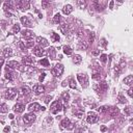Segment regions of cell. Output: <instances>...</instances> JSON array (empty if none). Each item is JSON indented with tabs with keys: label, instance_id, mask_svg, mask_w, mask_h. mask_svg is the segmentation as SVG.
Wrapping results in <instances>:
<instances>
[{
	"label": "cell",
	"instance_id": "cell-41",
	"mask_svg": "<svg viewBox=\"0 0 133 133\" xmlns=\"http://www.w3.org/2000/svg\"><path fill=\"white\" fill-rule=\"evenodd\" d=\"M0 110H1V112H7L8 109H7V106H6L5 104H3L0 106Z\"/></svg>",
	"mask_w": 133,
	"mask_h": 133
},
{
	"label": "cell",
	"instance_id": "cell-18",
	"mask_svg": "<svg viewBox=\"0 0 133 133\" xmlns=\"http://www.w3.org/2000/svg\"><path fill=\"white\" fill-rule=\"evenodd\" d=\"M21 23H22L25 27H31V26H32V25H31V22L28 19V17H25V16L21 18Z\"/></svg>",
	"mask_w": 133,
	"mask_h": 133
},
{
	"label": "cell",
	"instance_id": "cell-58",
	"mask_svg": "<svg viewBox=\"0 0 133 133\" xmlns=\"http://www.w3.org/2000/svg\"><path fill=\"white\" fill-rule=\"evenodd\" d=\"M98 54H99V50H96L93 52V55H98Z\"/></svg>",
	"mask_w": 133,
	"mask_h": 133
},
{
	"label": "cell",
	"instance_id": "cell-2",
	"mask_svg": "<svg viewBox=\"0 0 133 133\" xmlns=\"http://www.w3.org/2000/svg\"><path fill=\"white\" fill-rule=\"evenodd\" d=\"M61 109H62V105L59 101H54L51 104V112L53 114H57Z\"/></svg>",
	"mask_w": 133,
	"mask_h": 133
},
{
	"label": "cell",
	"instance_id": "cell-12",
	"mask_svg": "<svg viewBox=\"0 0 133 133\" xmlns=\"http://www.w3.org/2000/svg\"><path fill=\"white\" fill-rule=\"evenodd\" d=\"M94 89H95L96 90L99 89V92H100V90H101V92H105V90L108 89V84H107L106 82H101V83H99V84H98V86H97V85L94 86Z\"/></svg>",
	"mask_w": 133,
	"mask_h": 133
},
{
	"label": "cell",
	"instance_id": "cell-4",
	"mask_svg": "<svg viewBox=\"0 0 133 133\" xmlns=\"http://www.w3.org/2000/svg\"><path fill=\"white\" fill-rule=\"evenodd\" d=\"M17 96V90L15 89H6L5 90V93H4V97L6 98L7 100H12L14 99Z\"/></svg>",
	"mask_w": 133,
	"mask_h": 133
},
{
	"label": "cell",
	"instance_id": "cell-16",
	"mask_svg": "<svg viewBox=\"0 0 133 133\" xmlns=\"http://www.w3.org/2000/svg\"><path fill=\"white\" fill-rule=\"evenodd\" d=\"M14 110H15L17 113H21V112H23V111L25 110V106H24L23 104H21V103H17L15 106H14Z\"/></svg>",
	"mask_w": 133,
	"mask_h": 133
},
{
	"label": "cell",
	"instance_id": "cell-39",
	"mask_svg": "<svg viewBox=\"0 0 133 133\" xmlns=\"http://www.w3.org/2000/svg\"><path fill=\"white\" fill-rule=\"evenodd\" d=\"M69 85H70V87H71V89H76V82H75V80L74 79H71L70 80V83H69Z\"/></svg>",
	"mask_w": 133,
	"mask_h": 133
},
{
	"label": "cell",
	"instance_id": "cell-9",
	"mask_svg": "<svg viewBox=\"0 0 133 133\" xmlns=\"http://www.w3.org/2000/svg\"><path fill=\"white\" fill-rule=\"evenodd\" d=\"M22 64L25 66H32L34 65V59L31 56H24L22 58Z\"/></svg>",
	"mask_w": 133,
	"mask_h": 133
},
{
	"label": "cell",
	"instance_id": "cell-22",
	"mask_svg": "<svg viewBox=\"0 0 133 133\" xmlns=\"http://www.w3.org/2000/svg\"><path fill=\"white\" fill-rule=\"evenodd\" d=\"M105 4V2H101V1H94V6L97 10H102L103 9V5Z\"/></svg>",
	"mask_w": 133,
	"mask_h": 133
},
{
	"label": "cell",
	"instance_id": "cell-51",
	"mask_svg": "<svg viewBox=\"0 0 133 133\" xmlns=\"http://www.w3.org/2000/svg\"><path fill=\"white\" fill-rule=\"evenodd\" d=\"M76 115H77L78 118H82L83 112H82V111H78V112H76Z\"/></svg>",
	"mask_w": 133,
	"mask_h": 133
},
{
	"label": "cell",
	"instance_id": "cell-14",
	"mask_svg": "<svg viewBox=\"0 0 133 133\" xmlns=\"http://www.w3.org/2000/svg\"><path fill=\"white\" fill-rule=\"evenodd\" d=\"M33 54L36 55V56H38V57H41L42 55H44L45 54V51L43 50V48L42 47H34L33 48Z\"/></svg>",
	"mask_w": 133,
	"mask_h": 133
},
{
	"label": "cell",
	"instance_id": "cell-42",
	"mask_svg": "<svg viewBox=\"0 0 133 133\" xmlns=\"http://www.w3.org/2000/svg\"><path fill=\"white\" fill-rule=\"evenodd\" d=\"M52 41L53 42H58L59 41V36L57 33H53L52 34Z\"/></svg>",
	"mask_w": 133,
	"mask_h": 133
},
{
	"label": "cell",
	"instance_id": "cell-52",
	"mask_svg": "<svg viewBox=\"0 0 133 133\" xmlns=\"http://www.w3.org/2000/svg\"><path fill=\"white\" fill-rule=\"evenodd\" d=\"M3 64H4V58L0 57V69H1V66H3Z\"/></svg>",
	"mask_w": 133,
	"mask_h": 133
},
{
	"label": "cell",
	"instance_id": "cell-35",
	"mask_svg": "<svg viewBox=\"0 0 133 133\" xmlns=\"http://www.w3.org/2000/svg\"><path fill=\"white\" fill-rule=\"evenodd\" d=\"M118 102L122 103V104L127 103V100H126V98H125L123 95H118Z\"/></svg>",
	"mask_w": 133,
	"mask_h": 133
},
{
	"label": "cell",
	"instance_id": "cell-27",
	"mask_svg": "<svg viewBox=\"0 0 133 133\" xmlns=\"http://www.w3.org/2000/svg\"><path fill=\"white\" fill-rule=\"evenodd\" d=\"M87 47H89V44H87L86 42L82 41V42H80L79 43V48L81 49V50H86Z\"/></svg>",
	"mask_w": 133,
	"mask_h": 133
},
{
	"label": "cell",
	"instance_id": "cell-11",
	"mask_svg": "<svg viewBox=\"0 0 133 133\" xmlns=\"http://www.w3.org/2000/svg\"><path fill=\"white\" fill-rule=\"evenodd\" d=\"M22 37H25V38H28V40H31L32 37H34V33H33L31 30L24 29V30L22 31Z\"/></svg>",
	"mask_w": 133,
	"mask_h": 133
},
{
	"label": "cell",
	"instance_id": "cell-25",
	"mask_svg": "<svg viewBox=\"0 0 133 133\" xmlns=\"http://www.w3.org/2000/svg\"><path fill=\"white\" fill-rule=\"evenodd\" d=\"M124 83H125V84H127V85H131L132 83H133V76L132 75L127 76L124 79Z\"/></svg>",
	"mask_w": 133,
	"mask_h": 133
},
{
	"label": "cell",
	"instance_id": "cell-7",
	"mask_svg": "<svg viewBox=\"0 0 133 133\" xmlns=\"http://www.w3.org/2000/svg\"><path fill=\"white\" fill-rule=\"evenodd\" d=\"M86 121H87V123H89V124H94V123H96V122L98 121V117H97V114L95 112H89L87 113V118H86Z\"/></svg>",
	"mask_w": 133,
	"mask_h": 133
},
{
	"label": "cell",
	"instance_id": "cell-6",
	"mask_svg": "<svg viewBox=\"0 0 133 133\" xmlns=\"http://www.w3.org/2000/svg\"><path fill=\"white\" fill-rule=\"evenodd\" d=\"M7 69H19L20 71H24V69H22L21 66H20V64L18 61H16V60H12V61H8L7 62Z\"/></svg>",
	"mask_w": 133,
	"mask_h": 133
},
{
	"label": "cell",
	"instance_id": "cell-8",
	"mask_svg": "<svg viewBox=\"0 0 133 133\" xmlns=\"http://www.w3.org/2000/svg\"><path fill=\"white\" fill-rule=\"evenodd\" d=\"M29 5H30V2L27 1V0H22V1L17 2V6H19V7L22 8L23 10L28 9L29 8Z\"/></svg>",
	"mask_w": 133,
	"mask_h": 133
},
{
	"label": "cell",
	"instance_id": "cell-20",
	"mask_svg": "<svg viewBox=\"0 0 133 133\" xmlns=\"http://www.w3.org/2000/svg\"><path fill=\"white\" fill-rule=\"evenodd\" d=\"M107 111H109V113H110V115L112 118H115L117 117V115L118 114V112H120V111H118V109L117 107H111V108H108V110Z\"/></svg>",
	"mask_w": 133,
	"mask_h": 133
},
{
	"label": "cell",
	"instance_id": "cell-45",
	"mask_svg": "<svg viewBox=\"0 0 133 133\" xmlns=\"http://www.w3.org/2000/svg\"><path fill=\"white\" fill-rule=\"evenodd\" d=\"M48 4H50V2L49 1H42V6H43L44 8H46L48 6Z\"/></svg>",
	"mask_w": 133,
	"mask_h": 133
},
{
	"label": "cell",
	"instance_id": "cell-59",
	"mask_svg": "<svg viewBox=\"0 0 133 133\" xmlns=\"http://www.w3.org/2000/svg\"><path fill=\"white\" fill-rule=\"evenodd\" d=\"M8 117H9V118H10V120H13V118H15V117H14V114H9V115H8Z\"/></svg>",
	"mask_w": 133,
	"mask_h": 133
},
{
	"label": "cell",
	"instance_id": "cell-47",
	"mask_svg": "<svg viewBox=\"0 0 133 133\" xmlns=\"http://www.w3.org/2000/svg\"><path fill=\"white\" fill-rule=\"evenodd\" d=\"M114 71H115V73H117V74L118 75V74L121 73V68H120L118 66H115V69H114Z\"/></svg>",
	"mask_w": 133,
	"mask_h": 133
},
{
	"label": "cell",
	"instance_id": "cell-56",
	"mask_svg": "<svg viewBox=\"0 0 133 133\" xmlns=\"http://www.w3.org/2000/svg\"><path fill=\"white\" fill-rule=\"evenodd\" d=\"M106 130H107V128L105 127V126H102V127H101V131H102V132H105Z\"/></svg>",
	"mask_w": 133,
	"mask_h": 133
},
{
	"label": "cell",
	"instance_id": "cell-19",
	"mask_svg": "<svg viewBox=\"0 0 133 133\" xmlns=\"http://www.w3.org/2000/svg\"><path fill=\"white\" fill-rule=\"evenodd\" d=\"M73 12V6L71 4H66L64 6V8H62V13L65 14V15H70Z\"/></svg>",
	"mask_w": 133,
	"mask_h": 133
},
{
	"label": "cell",
	"instance_id": "cell-21",
	"mask_svg": "<svg viewBox=\"0 0 133 133\" xmlns=\"http://www.w3.org/2000/svg\"><path fill=\"white\" fill-rule=\"evenodd\" d=\"M29 94H30V89L29 87H27V86H23L20 90L21 96H27V95H29Z\"/></svg>",
	"mask_w": 133,
	"mask_h": 133
},
{
	"label": "cell",
	"instance_id": "cell-46",
	"mask_svg": "<svg viewBox=\"0 0 133 133\" xmlns=\"http://www.w3.org/2000/svg\"><path fill=\"white\" fill-rule=\"evenodd\" d=\"M94 38H95V33H90L89 34V42H90V43H93V42H94Z\"/></svg>",
	"mask_w": 133,
	"mask_h": 133
},
{
	"label": "cell",
	"instance_id": "cell-5",
	"mask_svg": "<svg viewBox=\"0 0 133 133\" xmlns=\"http://www.w3.org/2000/svg\"><path fill=\"white\" fill-rule=\"evenodd\" d=\"M60 125H61L62 128H66V129H69V130H72V129L74 128V124H72L71 121H70L69 118H65L64 120L61 121Z\"/></svg>",
	"mask_w": 133,
	"mask_h": 133
},
{
	"label": "cell",
	"instance_id": "cell-61",
	"mask_svg": "<svg viewBox=\"0 0 133 133\" xmlns=\"http://www.w3.org/2000/svg\"><path fill=\"white\" fill-rule=\"evenodd\" d=\"M0 112H1V110H0Z\"/></svg>",
	"mask_w": 133,
	"mask_h": 133
},
{
	"label": "cell",
	"instance_id": "cell-54",
	"mask_svg": "<svg viewBox=\"0 0 133 133\" xmlns=\"http://www.w3.org/2000/svg\"><path fill=\"white\" fill-rule=\"evenodd\" d=\"M9 131H10V128L8 127V126H6V127L4 128V132H5V133H7V132H9Z\"/></svg>",
	"mask_w": 133,
	"mask_h": 133
},
{
	"label": "cell",
	"instance_id": "cell-13",
	"mask_svg": "<svg viewBox=\"0 0 133 133\" xmlns=\"http://www.w3.org/2000/svg\"><path fill=\"white\" fill-rule=\"evenodd\" d=\"M77 78H78L79 80V82L81 83V84L83 85H86L87 84V82H89V80H87V76L85 74H78L77 75Z\"/></svg>",
	"mask_w": 133,
	"mask_h": 133
},
{
	"label": "cell",
	"instance_id": "cell-34",
	"mask_svg": "<svg viewBox=\"0 0 133 133\" xmlns=\"http://www.w3.org/2000/svg\"><path fill=\"white\" fill-rule=\"evenodd\" d=\"M77 4H78L79 8H85V6H86V3H85V1H83V0H78Z\"/></svg>",
	"mask_w": 133,
	"mask_h": 133
},
{
	"label": "cell",
	"instance_id": "cell-40",
	"mask_svg": "<svg viewBox=\"0 0 133 133\" xmlns=\"http://www.w3.org/2000/svg\"><path fill=\"white\" fill-rule=\"evenodd\" d=\"M107 110H108L107 106H101V107L98 108V111H99V112H106Z\"/></svg>",
	"mask_w": 133,
	"mask_h": 133
},
{
	"label": "cell",
	"instance_id": "cell-48",
	"mask_svg": "<svg viewBox=\"0 0 133 133\" xmlns=\"http://www.w3.org/2000/svg\"><path fill=\"white\" fill-rule=\"evenodd\" d=\"M101 44H102L103 47H106L107 46V43H106V41H105V38H102V40H101Z\"/></svg>",
	"mask_w": 133,
	"mask_h": 133
},
{
	"label": "cell",
	"instance_id": "cell-30",
	"mask_svg": "<svg viewBox=\"0 0 133 133\" xmlns=\"http://www.w3.org/2000/svg\"><path fill=\"white\" fill-rule=\"evenodd\" d=\"M48 54L50 55V57L52 59H55V56H56V55H55V49L54 48H50V49H49V51H48Z\"/></svg>",
	"mask_w": 133,
	"mask_h": 133
},
{
	"label": "cell",
	"instance_id": "cell-10",
	"mask_svg": "<svg viewBox=\"0 0 133 133\" xmlns=\"http://www.w3.org/2000/svg\"><path fill=\"white\" fill-rule=\"evenodd\" d=\"M45 92V86H43L42 84H37L33 86V93L36 95H41Z\"/></svg>",
	"mask_w": 133,
	"mask_h": 133
},
{
	"label": "cell",
	"instance_id": "cell-31",
	"mask_svg": "<svg viewBox=\"0 0 133 133\" xmlns=\"http://www.w3.org/2000/svg\"><path fill=\"white\" fill-rule=\"evenodd\" d=\"M72 49H71V47H69V46H65L64 47V53L65 54H66V55H71L72 54Z\"/></svg>",
	"mask_w": 133,
	"mask_h": 133
},
{
	"label": "cell",
	"instance_id": "cell-60",
	"mask_svg": "<svg viewBox=\"0 0 133 133\" xmlns=\"http://www.w3.org/2000/svg\"><path fill=\"white\" fill-rule=\"evenodd\" d=\"M47 121H48V122H50V123H52V118H47Z\"/></svg>",
	"mask_w": 133,
	"mask_h": 133
},
{
	"label": "cell",
	"instance_id": "cell-17",
	"mask_svg": "<svg viewBox=\"0 0 133 133\" xmlns=\"http://www.w3.org/2000/svg\"><path fill=\"white\" fill-rule=\"evenodd\" d=\"M42 106L38 103H31L29 106H28V110L29 111H38L41 110Z\"/></svg>",
	"mask_w": 133,
	"mask_h": 133
},
{
	"label": "cell",
	"instance_id": "cell-26",
	"mask_svg": "<svg viewBox=\"0 0 133 133\" xmlns=\"http://www.w3.org/2000/svg\"><path fill=\"white\" fill-rule=\"evenodd\" d=\"M22 44L24 45V47H25V48L33 47V42L30 41V40H28V41H24V42H22Z\"/></svg>",
	"mask_w": 133,
	"mask_h": 133
},
{
	"label": "cell",
	"instance_id": "cell-29",
	"mask_svg": "<svg viewBox=\"0 0 133 133\" xmlns=\"http://www.w3.org/2000/svg\"><path fill=\"white\" fill-rule=\"evenodd\" d=\"M73 61H74V64L78 65V64H80V62L82 61V58H81L80 55H75V56L73 57Z\"/></svg>",
	"mask_w": 133,
	"mask_h": 133
},
{
	"label": "cell",
	"instance_id": "cell-3",
	"mask_svg": "<svg viewBox=\"0 0 133 133\" xmlns=\"http://www.w3.org/2000/svg\"><path fill=\"white\" fill-rule=\"evenodd\" d=\"M36 118H37L36 114H34L33 112H30V113H27V114H25L23 117V122L25 124H27V125H30V124H32L33 122L36 121Z\"/></svg>",
	"mask_w": 133,
	"mask_h": 133
},
{
	"label": "cell",
	"instance_id": "cell-43",
	"mask_svg": "<svg viewBox=\"0 0 133 133\" xmlns=\"http://www.w3.org/2000/svg\"><path fill=\"white\" fill-rule=\"evenodd\" d=\"M100 77H101V75H100V73H98V72H95L92 75V78L93 79H100Z\"/></svg>",
	"mask_w": 133,
	"mask_h": 133
},
{
	"label": "cell",
	"instance_id": "cell-50",
	"mask_svg": "<svg viewBox=\"0 0 133 133\" xmlns=\"http://www.w3.org/2000/svg\"><path fill=\"white\" fill-rule=\"evenodd\" d=\"M133 89H132V87H131V89H128V95H129V97H132V95H133Z\"/></svg>",
	"mask_w": 133,
	"mask_h": 133
},
{
	"label": "cell",
	"instance_id": "cell-38",
	"mask_svg": "<svg viewBox=\"0 0 133 133\" xmlns=\"http://www.w3.org/2000/svg\"><path fill=\"white\" fill-rule=\"evenodd\" d=\"M124 112H125V114H127V115H131V112H132V107H131V106L126 107V108H125V110H124Z\"/></svg>",
	"mask_w": 133,
	"mask_h": 133
},
{
	"label": "cell",
	"instance_id": "cell-55",
	"mask_svg": "<svg viewBox=\"0 0 133 133\" xmlns=\"http://www.w3.org/2000/svg\"><path fill=\"white\" fill-rule=\"evenodd\" d=\"M83 34V30L82 29H80V30H78V37H81Z\"/></svg>",
	"mask_w": 133,
	"mask_h": 133
},
{
	"label": "cell",
	"instance_id": "cell-28",
	"mask_svg": "<svg viewBox=\"0 0 133 133\" xmlns=\"http://www.w3.org/2000/svg\"><path fill=\"white\" fill-rule=\"evenodd\" d=\"M40 64L42 65V66H49L50 62H49L48 58H42L41 60H40Z\"/></svg>",
	"mask_w": 133,
	"mask_h": 133
},
{
	"label": "cell",
	"instance_id": "cell-49",
	"mask_svg": "<svg viewBox=\"0 0 133 133\" xmlns=\"http://www.w3.org/2000/svg\"><path fill=\"white\" fill-rule=\"evenodd\" d=\"M45 76H46V74H45V73L41 74V76H40V78H38V80H40V81H43V80L45 79Z\"/></svg>",
	"mask_w": 133,
	"mask_h": 133
},
{
	"label": "cell",
	"instance_id": "cell-37",
	"mask_svg": "<svg viewBox=\"0 0 133 133\" xmlns=\"http://www.w3.org/2000/svg\"><path fill=\"white\" fill-rule=\"evenodd\" d=\"M53 22L55 24H58L59 22H60V15L59 14H56V15L54 16V18H53Z\"/></svg>",
	"mask_w": 133,
	"mask_h": 133
},
{
	"label": "cell",
	"instance_id": "cell-1",
	"mask_svg": "<svg viewBox=\"0 0 133 133\" xmlns=\"http://www.w3.org/2000/svg\"><path fill=\"white\" fill-rule=\"evenodd\" d=\"M64 70H65L64 66L60 65V64H57L53 69H52L51 73H52V75H54L55 77H60L62 75V73H64Z\"/></svg>",
	"mask_w": 133,
	"mask_h": 133
},
{
	"label": "cell",
	"instance_id": "cell-53",
	"mask_svg": "<svg viewBox=\"0 0 133 133\" xmlns=\"http://www.w3.org/2000/svg\"><path fill=\"white\" fill-rule=\"evenodd\" d=\"M51 99H52V97H51V96H50V97H47L46 99H45V103H49V101H50Z\"/></svg>",
	"mask_w": 133,
	"mask_h": 133
},
{
	"label": "cell",
	"instance_id": "cell-23",
	"mask_svg": "<svg viewBox=\"0 0 133 133\" xmlns=\"http://www.w3.org/2000/svg\"><path fill=\"white\" fill-rule=\"evenodd\" d=\"M59 29H60V31L64 34H68V32H69V28H68V25H66V23H62V24H60V26H59Z\"/></svg>",
	"mask_w": 133,
	"mask_h": 133
},
{
	"label": "cell",
	"instance_id": "cell-15",
	"mask_svg": "<svg viewBox=\"0 0 133 133\" xmlns=\"http://www.w3.org/2000/svg\"><path fill=\"white\" fill-rule=\"evenodd\" d=\"M37 42L38 43V45H40V47H46V46H49V43L48 41L46 40L45 37H37Z\"/></svg>",
	"mask_w": 133,
	"mask_h": 133
},
{
	"label": "cell",
	"instance_id": "cell-24",
	"mask_svg": "<svg viewBox=\"0 0 133 133\" xmlns=\"http://www.w3.org/2000/svg\"><path fill=\"white\" fill-rule=\"evenodd\" d=\"M3 55H4V57H10L13 55V50L10 48H4V50H3Z\"/></svg>",
	"mask_w": 133,
	"mask_h": 133
},
{
	"label": "cell",
	"instance_id": "cell-44",
	"mask_svg": "<svg viewBox=\"0 0 133 133\" xmlns=\"http://www.w3.org/2000/svg\"><path fill=\"white\" fill-rule=\"evenodd\" d=\"M100 59H101V61L105 64V62H106V60H107V55H106V54H102V55H101V57H100Z\"/></svg>",
	"mask_w": 133,
	"mask_h": 133
},
{
	"label": "cell",
	"instance_id": "cell-32",
	"mask_svg": "<svg viewBox=\"0 0 133 133\" xmlns=\"http://www.w3.org/2000/svg\"><path fill=\"white\" fill-rule=\"evenodd\" d=\"M5 78L8 79L9 81H13V80L15 79V74H14V73H6V74H5Z\"/></svg>",
	"mask_w": 133,
	"mask_h": 133
},
{
	"label": "cell",
	"instance_id": "cell-33",
	"mask_svg": "<svg viewBox=\"0 0 133 133\" xmlns=\"http://www.w3.org/2000/svg\"><path fill=\"white\" fill-rule=\"evenodd\" d=\"M19 31H20V25L19 24H15L12 29V33H18Z\"/></svg>",
	"mask_w": 133,
	"mask_h": 133
},
{
	"label": "cell",
	"instance_id": "cell-36",
	"mask_svg": "<svg viewBox=\"0 0 133 133\" xmlns=\"http://www.w3.org/2000/svg\"><path fill=\"white\" fill-rule=\"evenodd\" d=\"M61 97H62V99H64V100L66 101V102H68V101L70 100V95H69V93H68V92H64V93H62Z\"/></svg>",
	"mask_w": 133,
	"mask_h": 133
},
{
	"label": "cell",
	"instance_id": "cell-57",
	"mask_svg": "<svg viewBox=\"0 0 133 133\" xmlns=\"http://www.w3.org/2000/svg\"><path fill=\"white\" fill-rule=\"evenodd\" d=\"M113 4H114V1H111L109 3V8H113Z\"/></svg>",
	"mask_w": 133,
	"mask_h": 133
}]
</instances>
